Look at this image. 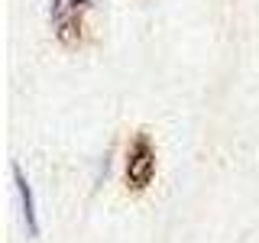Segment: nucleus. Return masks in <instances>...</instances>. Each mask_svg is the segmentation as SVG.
<instances>
[{
    "mask_svg": "<svg viewBox=\"0 0 259 243\" xmlns=\"http://www.w3.org/2000/svg\"><path fill=\"white\" fill-rule=\"evenodd\" d=\"M13 178H16V191H20V205H23V221H26L29 233L32 237H39V217H36V198H32V188L26 182V175H23V169L13 162Z\"/></svg>",
    "mask_w": 259,
    "mask_h": 243,
    "instance_id": "f03ea898",
    "label": "nucleus"
},
{
    "mask_svg": "<svg viewBox=\"0 0 259 243\" xmlns=\"http://www.w3.org/2000/svg\"><path fill=\"white\" fill-rule=\"evenodd\" d=\"M152 175H156V152H152L149 140L140 136L133 143V149H130V159H126V182L133 188H146L152 182Z\"/></svg>",
    "mask_w": 259,
    "mask_h": 243,
    "instance_id": "f257e3e1",
    "label": "nucleus"
}]
</instances>
